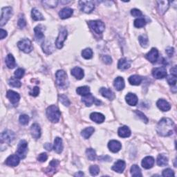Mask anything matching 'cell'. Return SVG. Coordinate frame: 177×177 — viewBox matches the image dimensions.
<instances>
[{
	"label": "cell",
	"instance_id": "1f68e13d",
	"mask_svg": "<svg viewBox=\"0 0 177 177\" xmlns=\"http://www.w3.org/2000/svg\"><path fill=\"white\" fill-rule=\"evenodd\" d=\"M129 83L132 84V85H139L140 84L141 82H142L143 79L140 77V75H131L129 78Z\"/></svg>",
	"mask_w": 177,
	"mask_h": 177
},
{
	"label": "cell",
	"instance_id": "ac0fdd59",
	"mask_svg": "<svg viewBox=\"0 0 177 177\" xmlns=\"http://www.w3.org/2000/svg\"><path fill=\"white\" fill-rule=\"evenodd\" d=\"M31 134L32 137L35 139H39L41 137V128L37 123L32 125L31 127Z\"/></svg>",
	"mask_w": 177,
	"mask_h": 177
},
{
	"label": "cell",
	"instance_id": "f35d334b",
	"mask_svg": "<svg viewBox=\"0 0 177 177\" xmlns=\"http://www.w3.org/2000/svg\"><path fill=\"white\" fill-rule=\"evenodd\" d=\"M157 164L160 167H163L168 164V159L167 157L165 156L164 154H160L157 158Z\"/></svg>",
	"mask_w": 177,
	"mask_h": 177
},
{
	"label": "cell",
	"instance_id": "836d02e7",
	"mask_svg": "<svg viewBox=\"0 0 177 177\" xmlns=\"http://www.w3.org/2000/svg\"><path fill=\"white\" fill-rule=\"evenodd\" d=\"M94 132H95V129L94 127H87L86 129H84V130L82 131L81 135H82V137H83L84 138H85V139H89L91 136L94 134Z\"/></svg>",
	"mask_w": 177,
	"mask_h": 177
},
{
	"label": "cell",
	"instance_id": "5b68a950",
	"mask_svg": "<svg viewBox=\"0 0 177 177\" xmlns=\"http://www.w3.org/2000/svg\"><path fill=\"white\" fill-rule=\"evenodd\" d=\"M13 15V9L11 7H4L2 9V15H1V20H0V24L1 26H3L7 23V21L10 20Z\"/></svg>",
	"mask_w": 177,
	"mask_h": 177
},
{
	"label": "cell",
	"instance_id": "e575fe53",
	"mask_svg": "<svg viewBox=\"0 0 177 177\" xmlns=\"http://www.w3.org/2000/svg\"><path fill=\"white\" fill-rule=\"evenodd\" d=\"M35 32V36L36 39L38 40H41L44 39V35L43 33V29L42 25H38L34 29Z\"/></svg>",
	"mask_w": 177,
	"mask_h": 177
},
{
	"label": "cell",
	"instance_id": "bcb514c9",
	"mask_svg": "<svg viewBox=\"0 0 177 177\" xmlns=\"http://www.w3.org/2000/svg\"><path fill=\"white\" fill-rule=\"evenodd\" d=\"M42 3L44 6L48 8H55L57 6L58 4V1H55V0H51V1H42Z\"/></svg>",
	"mask_w": 177,
	"mask_h": 177
},
{
	"label": "cell",
	"instance_id": "ab89813d",
	"mask_svg": "<svg viewBox=\"0 0 177 177\" xmlns=\"http://www.w3.org/2000/svg\"><path fill=\"white\" fill-rule=\"evenodd\" d=\"M86 154H87V158H88V159L91 160V161H93V160H95L96 159V156H97L96 152L94 149H92V148L87 149L86 150Z\"/></svg>",
	"mask_w": 177,
	"mask_h": 177
},
{
	"label": "cell",
	"instance_id": "7bdbcfd3",
	"mask_svg": "<svg viewBox=\"0 0 177 177\" xmlns=\"http://www.w3.org/2000/svg\"><path fill=\"white\" fill-rule=\"evenodd\" d=\"M9 84L10 86L13 87H17V88H20L21 86V83L20 80H17V78H11L9 79Z\"/></svg>",
	"mask_w": 177,
	"mask_h": 177
},
{
	"label": "cell",
	"instance_id": "816d5d0a",
	"mask_svg": "<svg viewBox=\"0 0 177 177\" xmlns=\"http://www.w3.org/2000/svg\"><path fill=\"white\" fill-rule=\"evenodd\" d=\"M167 81L168 84L171 86H175L176 83V76L170 74L167 76Z\"/></svg>",
	"mask_w": 177,
	"mask_h": 177
},
{
	"label": "cell",
	"instance_id": "277c9868",
	"mask_svg": "<svg viewBox=\"0 0 177 177\" xmlns=\"http://www.w3.org/2000/svg\"><path fill=\"white\" fill-rule=\"evenodd\" d=\"M88 25L97 34H101L105 31V24L100 20H91L88 21Z\"/></svg>",
	"mask_w": 177,
	"mask_h": 177
},
{
	"label": "cell",
	"instance_id": "6125c7cd",
	"mask_svg": "<svg viewBox=\"0 0 177 177\" xmlns=\"http://www.w3.org/2000/svg\"><path fill=\"white\" fill-rule=\"evenodd\" d=\"M174 52V48H171V47H168L167 49H166V53H167V55L171 57L173 56Z\"/></svg>",
	"mask_w": 177,
	"mask_h": 177
},
{
	"label": "cell",
	"instance_id": "91938a15",
	"mask_svg": "<svg viewBox=\"0 0 177 177\" xmlns=\"http://www.w3.org/2000/svg\"><path fill=\"white\" fill-rule=\"evenodd\" d=\"M102 60V61L107 64H110L111 63V62H112V59H111V58L110 56H103Z\"/></svg>",
	"mask_w": 177,
	"mask_h": 177
},
{
	"label": "cell",
	"instance_id": "f6af8a7d",
	"mask_svg": "<svg viewBox=\"0 0 177 177\" xmlns=\"http://www.w3.org/2000/svg\"><path fill=\"white\" fill-rule=\"evenodd\" d=\"M134 26L137 28H142L146 24V21L144 18H138L134 21Z\"/></svg>",
	"mask_w": 177,
	"mask_h": 177
},
{
	"label": "cell",
	"instance_id": "603a6c76",
	"mask_svg": "<svg viewBox=\"0 0 177 177\" xmlns=\"http://www.w3.org/2000/svg\"><path fill=\"white\" fill-rule=\"evenodd\" d=\"M141 164H142L143 168L148 170V169H150L154 166V159L152 156H146L142 160Z\"/></svg>",
	"mask_w": 177,
	"mask_h": 177
},
{
	"label": "cell",
	"instance_id": "9c48e42d",
	"mask_svg": "<svg viewBox=\"0 0 177 177\" xmlns=\"http://www.w3.org/2000/svg\"><path fill=\"white\" fill-rule=\"evenodd\" d=\"M79 6L82 11L86 13H91L95 9V5L92 1H80Z\"/></svg>",
	"mask_w": 177,
	"mask_h": 177
},
{
	"label": "cell",
	"instance_id": "74e56055",
	"mask_svg": "<svg viewBox=\"0 0 177 177\" xmlns=\"http://www.w3.org/2000/svg\"><path fill=\"white\" fill-rule=\"evenodd\" d=\"M76 92H77V94L80 95V96H84L88 95L89 94H90V89H89L88 86L80 87L76 89Z\"/></svg>",
	"mask_w": 177,
	"mask_h": 177
},
{
	"label": "cell",
	"instance_id": "52a82bcc",
	"mask_svg": "<svg viewBox=\"0 0 177 177\" xmlns=\"http://www.w3.org/2000/svg\"><path fill=\"white\" fill-rule=\"evenodd\" d=\"M27 152H28V143L25 140H20L17 145L16 154H17L20 159H24L26 156Z\"/></svg>",
	"mask_w": 177,
	"mask_h": 177
},
{
	"label": "cell",
	"instance_id": "4dcf8cb0",
	"mask_svg": "<svg viewBox=\"0 0 177 177\" xmlns=\"http://www.w3.org/2000/svg\"><path fill=\"white\" fill-rule=\"evenodd\" d=\"M118 134L121 138H128L131 136V131L128 127L122 126L118 129Z\"/></svg>",
	"mask_w": 177,
	"mask_h": 177
},
{
	"label": "cell",
	"instance_id": "db71d44e",
	"mask_svg": "<svg viewBox=\"0 0 177 177\" xmlns=\"http://www.w3.org/2000/svg\"><path fill=\"white\" fill-rule=\"evenodd\" d=\"M24 73H25V71H24V69H21V68H20V69H18L15 71V76L16 78L21 79V78H22Z\"/></svg>",
	"mask_w": 177,
	"mask_h": 177
},
{
	"label": "cell",
	"instance_id": "3957f363",
	"mask_svg": "<svg viewBox=\"0 0 177 177\" xmlns=\"http://www.w3.org/2000/svg\"><path fill=\"white\" fill-rule=\"evenodd\" d=\"M56 84L62 89H66L69 86V80H68L67 75L63 70H59L56 72Z\"/></svg>",
	"mask_w": 177,
	"mask_h": 177
},
{
	"label": "cell",
	"instance_id": "94428289",
	"mask_svg": "<svg viewBox=\"0 0 177 177\" xmlns=\"http://www.w3.org/2000/svg\"><path fill=\"white\" fill-rule=\"evenodd\" d=\"M7 36V32L5 31V30L1 29L0 30V38L1 40H3L4 37H6Z\"/></svg>",
	"mask_w": 177,
	"mask_h": 177
},
{
	"label": "cell",
	"instance_id": "8d00e7d4",
	"mask_svg": "<svg viewBox=\"0 0 177 177\" xmlns=\"http://www.w3.org/2000/svg\"><path fill=\"white\" fill-rule=\"evenodd\" d=\"M130 171L132 176L134 177H141L143 176L142 173H141L140 168L137 165H133L132 167H131Z\"/></svg>",
	"mask_w": 177,
	"mask_h": 177
},
{
	"label": "cell",
	"instance_id": "ba28073f",
	"mask_svg": "<svg viewBox=\"0 0 177 177\" xmlns=\"http://www.w3.org/2000/svg\"><path fill=\"white\" fill-rule=\"evenodd\" d=\"M67 35H68L67 31L64 28H62L60 30L59 35L56 41V46L57 48H59V49H60V48L63 47L64 42L67 39Z\"/></svg>",
	"mask_w": 177,
	"mask_h": 177
},
{
	"label": "cell",
	"instance_id": "be15d7a7",
	"mask_svg": "<svg viewBox=\"0 0 177 177\" xmlns=\"http://www.w3.org/2000/svg\"><path fill=\"white\" fill-rule=\"evenodd\" d=\"M44 148L48 151H51V149H52V145H51V143H46L45 145H44Z\"/></svg>",
	"mask_w": 177,
	"mask_h": 177
},
{
	"label": "cell",
	"instance_id": "8fae6325",
	"mask_svg": "<svg viewBox=\"0 0 177 177\" xmlns=\"http://www.w3.org/2000/svg\"><path fill=\"white\" fill-rule=\"evenodd\" d=\"M82 101H83L86 106L87 107H90L93 104H96V105H99L100 104V102L99 100L95 98L94 96L91 94H89L87 96H83L82 98Z\"/></svg>",
	"mask_w": 177,
	"mask_h": 177
},
{
	"label": "cell",
	"instance_id": "680465c9",
	"mask_svg": "<svg viewBox=\"0 0 177 177\" xmlns=\"http://www.w3.org/2000/svg\"><path fill=\"white\" fill-rule=\"evenodd\" d=\"M17 24L20 28L21 29L24 28V27L26 26V21L25 20V19H24V17H20V19H19Z\"/></svg>",
	"mask_w": 177,
	"mask_h": 177
},
{
	"label": "cell",
	"instance_id": "9f6ffc18",
	"mask_svg": "<svg viewBox=\"0 0 177 177\" xmlns=\"http://www.w3.org/2000/svg\"><path fill=\"white\" fill-rule=\"evenodd\" d=\"M48 159V155L47 153L40 154L37 157V160L40 162H45Z\"/></svg>",
	"mask_w": 177,
	"mask_h": 177
},
{
	"label": "cell",
	"instance_id": "44dd1931",
	"mask_svg": "<svg viewBox=\"0 0 177 177\" xmlns=\"http://www.w3.org/2000/svg\"><path fill=\"white\" fill-rule=\"evenodd\" d=\"M125 100H126L127 103L130 106H136L137 105L138 99L137 95L132 93H129L125 96Z\"/></svg>",
	"mask_w": 177,
	"mask_h": 177
},
{
	"label": "cell",
	"instance_id": "f907efd6",
	"mask_svg": "<svg viewBox=\"0 0 177 177\" xmlns=\"http://www.w3.org/2000/svg\"><path fill=\"white\" fill-rule=\"evenodd\" d=\"M19 121H20L21 125H26L29 124V117L27 115H26V114H22V115H21L20 116V119H19Z\"/></svg>",
	"mask_w": 177,
	"mask_h": 177
},
{
	"label": "cell",
	"instance_id": "7dc6e473",
	"mask_svg": "<svg viewBox=\"0 0 177 177\" xmlns=\"http://www.w3.org/2000/svg\"><path fill=\"white\" fill-rule=\"evenodd\" d=\"M59 98H60V101L62 102V105L66 106V107H69L71 104V102L67 96H65V95L64 94H62L60 96Z\"/></svg>",
	"mask_w": 177,
	"mask_h": 177
},
{
	"label": "cell",
	"instance_id": "d590c367",
	"mask_svg": "<svg viewBox=\"0 0 177 177\" xmlns=\"http://www.w3.org/2000/svg\"><path fill=\"white\" fill-rule=\"evenodd\" d=\"M6 66L9 68V69H13L16 66V62L14 57L12 54H9L6 56Z\"/></svg>",
	"mask_w": 177,
	"mask_h": 177
},
{
	"label": "cell",
	"instance_id": "2e32d148",
	"mask_svg": "<svg viewBox=\"0 0 177 177\" xmlns=\"http://www.w3.org/2000/svg\"><path fill=\"white\" fill-rule=\"evenodd\" d=\"M6 97L9 99L10 102L13 103V104H16V103H17L20 101V94L17 93V92L12 90H9L7 91Z\"/></svg>",
	"mask_w": 177,
	"mask_h": 177
},
{
	"label": "cell",
	"instance_id": "11a10c76",
	"mask_svg": "<svg viewBox=\"0 0 177 177\" xmlns=\"http://www.w3.org/2000/svg\"><path fill=\"white\" fill-rule=\"evenodd\" d=\"M40 94V88L38 87H34L29 92V94L33 97H36Z\"/></svg>",
	"mask_w": 177,
	"mask_h": 177
},
{
	"label": "cell",
	"instance_id": "8992f818",
	"mask_svg": "<svg viewBox=\"0 0 177 177\" xmlns=\"http://www.w3.org/2000/svg\"><path fill=\"white\" fill-rule=\"evenodd\" d=\"M17 47L21 51L26 53H29L33 50L31 41L27 39V38H25V39H23L20 40V42H18Z\"/></svg>",
	"mask_w": 177,
	"mask_h": 177
},
{
	"label": "cell",
	"instance_id": "9a60e30c",
	"mask_svg": "<svg viewBox=\"0 0 177 177\" xmlns=\"http://www.w3.org/2000/svg\"><path fill=\"white\" fill-rule=\"evenodd\" d=\"M157 4L158 11L160 15H163L167 10L170 2L169 1H158Z\"/></svg>",
	"mask_w": 177,
	"mask_h": 177
},
{
	"label": "cell",
	"instance_id": "5bb4252c",
	"mask_svg": "<svg viewBox=\"0 0 177 177\" xmlns=\"http://www.w3.org/2000/svg\"><path fill=\"white\" fill-rule=\"evenodd\" d=\"M108 148L111 152H113V153H116V152H118L121 150L122 145L118 140H111L108 143Z\"/></svg>",
	"mask_w": 177,
	"mask_h": 177
},
{
	"label": "cell",
	"instance_id": "484cf974",
	"mask_svg": "<svg viewBox=\"0 0 177 177\" xmlns=\"http://www.w3.org/2000/svg\"><path fill=\"white\" fill-rule=\"evenodd\" d=\"M90 118L96 123H102L105 121V117L103 114L98 112H93L91 114Z\"/></svg>",
	"mask_w": 177,
	"mask_h": 177
},
{
	"label": "cell",
	"instance_id": "c3c4849f",
	"mask_svg": "<svg viewBox=\"0 0 177 177\" xmlns=\"http://www.w3.org/2000/svg\"><path fill=\"white\" fill-rule=\"evenodd\" d=\"M89 172H90L92 176H96L100 172V168L98 166L96 165H91V167H89Z\"/></svg>",
	"mask_w": 177,
	"mask_h": 177
},
{
	"label": "cell",
	"instance_id": "d6a6232c",
	"mask_svg": "<svg viewBox=\"0 0 177 177\" xmlns=\"http://www.w3.org/2000/svg\"><path fill=\"white\" fill-rule=\"evenodd\" d=\"M31 16L33 20L35 21H41L44 20V17H43L42 13H41L37 9H35V8L32 9Z\"/></svg>",
	"mask_w": 177,
	"mask_h": 177
},
{
	"label": "cell",
	"instance_id": "f1b7e54d",
	"mask_svg": "<svg viewBox=\"0 0 177 177\" xmlns=\"http://www.w3.org/2000/svg\"><path fill=\"white\" fill-rule=\"evenodd\" d=\"M114 86L117 91H122L125 87V81L123 78L117 77L114 81Z\"/></svg>",
	"mask_w": 177,
	"mask_h": 177
},
{
	"label": "cell",
	"instance_id": "ee69618b",
	"mask_svg": "<svg viewBox=\"0 0 177 177\" xmlns=\"http://www.w3.org/2000/svg\"><path fill=\"white\" fill-rule=\"evenodd\" d=\"M138 40H139V42H140V44L142 47L144 48H146L148 47V37L146 36V35H140L139 37H138Z\"/></svg>",
	"mask_w": 177,
	"mask_h": 177
},
{
	"label": "cell",
	"instance_id": "ffe728a7",
	"mask_svg": "<svg viewBox=\"0 0 177 177\" xmlns=\"http://www.w3.org/2000/svg\"><path fill=\"white\" fill-rule=\"evenodd\" d=\"M99 91L100 94H101L103 97H105L106 98H107L110 100H114V98H115V95H114V92L110 89L102 87V88L99 90Z\"/></svg>",
	"mask_w": 177,
	"mask_h": 177
},
{
	"label": "cell",
	"instance_id": "d4e9b609",
	"mask_svg": "<svg viewBox=\"0 0 177 177\" xmlns=\"http://www.w3.org/2000/svg\"><path fill=\"white\" fill-rule=\"evenodd\" d=\"M156 105L159 110H160L162 111H167L171 109V105L170 103L163 99H160L158 100L156 102Z\"/></svg>",
	"mask_w": 177,
	"mask_h": 177
},
{
	"label": "cell",
	"instance_id": "60d3db41",
	"mask_svg": "<svg viewBox=\"0 0 177 177\" xmlns=\"http://www.w3.org/2000/svg\"><path fill=\"white\" fill-rule=\"evenodd\" d=\"M82 56L86 60L91 59L93 57V51L90 48H87L82 51Z\"/></svg>",
	"mask_w": 177,
	"mask_h": 177
},
{
	"label": "cell",
	"instance_id": "6f0895ef",
	"mask_svg": "<svg viewBox=\"0 0 177 177\" xmlns=\"http://www.w3.org/2000/svg\"><path fill=\"white\" fill-rule=\"evenodd\" d=\"M131 14L134 16V17H140V16L143 15L142 12L137 9H134L131 10Z\"/></svg>",
	"mask_w": 177,
	"mask_h": 177
},
{
	"label": "cell",
	"instance_id": "7c38bea8",
	"mask_svg": "<svg viewBox=\"0 0 177 177\" xmlns=\"http://www.w3.org/2000/svg\"><path fill=\"white\" fill-rule=\"evenodd\" d=\"M152 75L156 79H162L167 76V70L164 67L154 68L152 71Z\"/></svg>",
	"mask_w": 177,
	"mask_h": 177
},
{
	"label": "cell",
	"instance_id": "e7e4bbea",
	"mask_svg": "<svg viewBox=\"0 0 177 177\" xmlns=\"http://www.w3.org/2000/svg\"><path fill=\"white\" fill-rule=\"evenodd\" d=\"M170 71H171V75L176 76V67L174 66L173 68H171V69H170Z\"/></svg>",
	"mask_w": 177,
	"mask_h": 177
},
{
	"label": "cell",
	"instance_id": "e0dca14e",
	"mask_svg": "<svg viewBox=\"0 0 177 177\" xmlns=\"http://www.w3.org/2000/svg\"><path fill=\"white\" fill-rule=\"evenodd\" d=\"M146 58L152 63H155L159 58V51L156 48H152L150 51L146 55Z\"/></svg>",
	"mask_w": 177,
	"mask_h": 177
},
{
	"label": "cell",
	"instance_id": "d6986e66",
	"mask_svg": "<svg viewBox=\"0 0 177 177\" xmlns=\"http://www.w3.org/2000/svg\"><path fill=\"white\" fill-rule=\"evenodd\" d=\"M125 167H126V163L122 160H118V161H116L114 165L112 166L111 169L114 171H116L118 173H122V171L125 170Z\"/></svg>",
	"mask_w": 177,
	"mask_h": 177
},
{
	"label": "cell",
	"instance_id": "30bf717a",
	"mask_svg": "<svg viewBox=\"0 0 177 177\" xmlns=\"http://www.w3.org/2000/svg\"><path fill=\"white\" fill-rule=\"evenodd\" d=\"M15 138L14 132L10 130H6L2 133L1 142L2 143H10Z\"/></svg>",
	"mask_w": 177,
	"mask_h": 177
},
{
	"label": "cell",
	"instance_id": "4316f807",
	"mask_svg": "<svg viewBox=\"0 0 177 177\" xmlns=\"http://www.w3.org/2000/svg\"><path fill=\"white\" fill-rule=\"evenodd\" d=\"M73 10L71 8H64L59 13V16L62 20L70 17L73 15Z\"/></svg>",
	"mask_w": 177,
	"mask_h": 177
},
{
	"label": "cell",
	"instance_id": "b9f144b4",
	"mask_svg": "<svg viewBox=\"0 0 177 177\" xmlns=\"http://www.w3.org/2000/svg\"><path fill=\"white\" fill-rule=\"evenodd\" d=\"M42 48L44 52L46 53L47 54H50L53 52V48L52 47V44H51V42H46L42 44Z\"/></svg>",
	"mask_w": 177,
	"mask_h": 177
},
{
	"label": "cell",
	"instance_id": "83f0119b",
	"mask_svg": "<svg viewBox=\"0 0 177 177\" xmlns=\"http://www.w3.org/2000/svg\"><path fill=\"white\" fill-rule=\"evenodd\" d=\"M60 162L58 160H51L49 163V167L47 169V172L49 175H52L55 172H56V170L58 168Z\"/></svg>",
	"mask_w": 177,
	"mask_h": 177
},
{
	"label": "cell",
	"instance_id": "f5cc1de1",
	"mask_svg": "<svg viewBox=\"0 0 177 177\" xmlns=\"http://www.w3.org/2000/svg\"><path fill=\"white\" fill-rule=\"evenodd\" d=\"M162 175L163 176H165V177L174 176V172L171 169L167 168V169H166V170H164L163 171Z\"/></svg>",
	"mask_w": 177,
	"mask_h": 177
},
{
	"label": "cell",
	"instance_id": "7402d4cb",
	"mask_svg": "<svg viewBox=\"0 0 177 177\" xmlns=\"http://www.w3.org/2000/svg\"><path fill=\"white\" fill-rule=\"evenodd\" d=\"M131 63H132V62H131V60H128L125 58H121L118 61V68L120 70H122V71L127 70L131 67Z\"/></svg>",
	"mask_w": 177,
	"mask_h": 177
},
{
	"label": "cell",
	"instance_id": "4fadbf2b",
	"mask_svg": "<svg viewBox=\"0 0 177 177\" xmlns=\"http://www.w3.org/2000/svg\"><path fill=\"white\" fill-rule=\"evenodd\" d=\"M20 158L17 154L10 155L6 159L5 164L8 166H10V167H16L20 163Z\"/></svg>",
	"mask_w": 177,
	"mask_h": 177
},
{
	"label": "cell",
	"instance_id": "cb8c5ba5",
	"mask_svg": "<svg viewBox=\"0 0 177 177\" xmlns=\"http://www.w3.org/2000/svg\"><path fill=\"white\" fill-rule=\"evenodd\" d=\"M53 149L55 150L56 153L61 154L62 150H63V142L62 139L60 137H56L55 140H54Z\"/></svg>",
	"mask_w": 177,
	"mask_h": 177
},
{
	"label": "cell",
	"instance_id": "f546056e",
	"mask_svg": "<svg viewBox=\"0 0 177 177\" xmlns=\"http://www.w3.org/2000/svg\"><path fill=\"white\" fill-rule=\"evenodd\" d=\"M71 73V75L73 76H74V77L76 79H78V80H81V79H83L84 75L83 69L78 67L73 68Z\"/></svg>",
	"mask_w": 177,
	"mask_h": 177
},
{
	"label": "cell",
	"instance_id": "03108f58",
	"mask_svg": "<svg viewBox=\"0 0 177 177\" xmlns=\"http://www.w3.org/2000/svg\"><path fill=\"white\" fill-rule=\"evenodd\" d=\"M75 176H84V173L83 172V171H79V172H78L77 174H75Z\"/></svg>",
	"mask_w": 177,
	"mask_h": 177
},
{
	"label": "cell",
	"instance_id": "6da1fadb",
	"mask_svg": "<svg viewBox=\"0 0 177 177\" xmlns=\"http://www.w3.org/2000/svg\"><path fill=\"white\" fill-rule=\"evenodd\" d=\"M174 123L170 118H163L156 126V132L160 137H169L173 134Z\"/></svg>",
	"mask_w": 177,
	"mask_h": 177
},
{
	"label": "cell",
	"instance_id": "7a4b0ae2",
	"mask_svg": "<svg viewBox=\"0 0 177 177\" xmlns=\"http://www.w3.org/2000/svg\"><path fill=\"white\" fill-rule=\"evenodd\" d=\"M47 116L51 122L57 123L60 119L61 113L58 107L55 105H51L47 110Z\"/></svg>",
	"mask_w": 177,
	"mask_h": 177
},
{
	"label": "cell",
	"instance_id": "681fc988",
	"mask_svg": "<svg viewBox=\"0 0 177 177\" xmlns=\"http://www.w3.org/2000/svg\"><path fill=\"white\" fill-rule=\"evenodd\" d=\"M134 112H135L136 114H137V116L138 117V118L142 120V121L144 122H145V123H148V121H149V120H148V118H147V116L143 112H141L140 111H138V110H135Z\"/></svg>",
	"mask_w": 177,
	"mask_h": 177
}]
</instances>
